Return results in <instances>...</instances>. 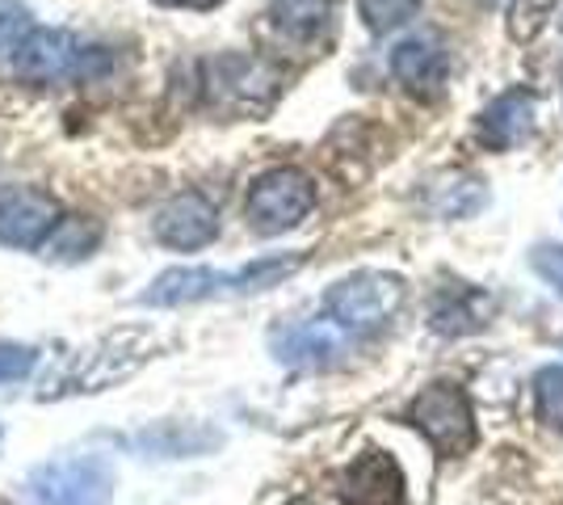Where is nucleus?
<instances>
[{
    "label": "nucleus",
    "mask_w": 563,
    "mask_h": 505,
    "mask_svg": "<svg viewBox=\"0 0 563 505\" xmlns=\"http://www.w3.org/2000/svg\"><path fill=\"white\" fill-rule=\"evenodd\" d=\"M140 447H143V451H156V455H168V459H177V455H202V451H207L202 442H186V433L177 430V426H161V430L143 433Z\"/></svg>",
    "instance_id": "nucleus-22"
},
{
    "label": "nucleus",
    "mask_w": 563,
    "mask_h": 505,
    "mask_svg": "<svg viewBox=\"0 0 563 505\" xmlns=\"http://www.w3.org/2000/svg\"><path fill=\"white\" fill-rule=\"evenodd\" d=\"M198 89L207 97V106L219 114H235V119H257L269 114L274 101L282 97V68H274L261 55H214L202 64V80Z\"/></svg>",
    "instance_id": "nucleus-3"
},
{
    "label": "nucleus",
    "mask_w": 563,
    "mask_h": 505,
    "mask_svg": "<svg viewBox=\"0 0 563 505\" xmlns=\"http://www.w3.org/2000/svg\"><path fill=\"white\" fill-rule=\"evenodd\" d=\"M34 34V18L22 0H0V64H9Z\"/></svg>",
    "instance_id": "nucleus-20"
},
{
    "label": "nucleus",
    "mask_w": 563,
    "mask_h": 505,
    "mask_svg": "<svg viewBox=\"0 0 563 505\" xmlns=\"http://www.w3.org/2000/svg\"><path fill=\"white\" fill-rule=\"evenodd\" d=\"M404 278L399 274H387V270H357L350 278L332 283L320 299V316H329L341 333H350L353 341L378 333L391 325V316L399 312L404 304Z\"/></svg>",
    "instance_id": "nucleus-4"
},
{
    "label": "nucleus",
    "mask_w": 563,
    "mask_h": 505,
    "mask_svg": "<svg viewBox=\"0 0 563 505\" xmlns=\"http://www.w3.org/2000/svg\"><path fill=\"white\" fill-rule=\"evenodd\" d=\"M106 237V228L97 223L93 216H64L59 219V228L47 237V244L38 249L43 257L59 265H76V262H89L97 253V244Z\"/></svg>",
    "instance_id": "nucleus-16"
},
{
    "label": "nucleus",
    "mask_w": 563,
    "mask_h": 505,
    "mask_svg": "<svg viewBox=\"0 0 563 505\" xmlns=\"http://www.w3.org/2000/svg\"><path fill=\"white\" fill-rule=\"evenodd\" d=\"M152 237L177 253H198L219 241V207L198 190L173 194L152 219Z\"/></svg>",
    "instance_id": "nucleus-10"
},
{
    "label": "nucleus",
    "mask_w": 563,
    "mask_h": 505,
    "mask_svg": "<svg viewBox=\"0 0 563 505\" xmlns=\"http://www.w3.org/2000/svg\"><path fill=\"white\" fill-rule=\"evenodd\" d=\"M353 337L341 333L329 316L320 320H299V325H282L269 333V350L274 359L286 366H303V371H324L350 354Z\"/></svg>",
    "instance_id": "nucleus-11"
},
{
    "label": "nucleus",
    "mask_w": 563,
    "mask_h": 505,
    "mask_svg": "<svg viewBox=\"0 0 563 505\" xmlns=\"http://www.w3.org/2000/svg\"><path fill=\"white\" fill-rule=\"evenodd\" d=\"M329 18L332 0H269V22L295 43H311L316 34H324Z\"/></svg>",
    "instance_id": "nucleus-17"
},
{
    "label": "nucleus",
    "mask_w": 563,
    "mask_h": 505,
    "mask_svg": "<svg viewBox=\"0 0 563 505\" xmlns=\"http://www.w3.org/2000/svg\"><path fill=\"white\" fill-rule=\"evenodd\" d=\"M156 4H168V9H214L223 0H156Z\"/></svg>",
    "instance_id": "nucleus-24"
},
{
    "label": "nucleus",
    "mask_w": 563,
    "mask_h": 505,
    "mask_svg": "<svg viewBox=\"0 0 563 505\" xmlns=\"http://www.w3.org/2000/svg\"><path fill=\"white\" fill-rule=\"evenodd\" d=\"M336 493L345 505H404V472L387 451H366L341 472Z\"/></svg>",
    "instance_id": "nucleus-13"
},
{
    "label": "nucleus",
    "mask_w": 563,
    "mask_h": 505,
    "mask_svg": "<svg viewBox=\"0 0 563 505\" xmlns=\"http://www.w3.org/2000/svg\"><path fill=\"white\" fill-rule=\"evenodd\" d=\"M534 413H539L542 426L551 430H563V366H542L534 375Z\"/></svg>",
    "instance_id": "nucleus-19"
},
{
    "label": "nucleus",
    "mask_w": 563,
    "mask_h": 505,
    "mask_svg": "<svg viewBox=\"0 0 563 505\" xmlns=\"http://www.w3.org/2000/svg\"><path fill=\"white\" fill-rule=\"evenodd\" d=\"M530 131H534V94H526V89L493 97V106H484V114H479V140L496 152L526 144Z\"/></svg>",
    "instance_id": "nucleus-15"
},
{
    "label": "nucleus",
    "mask_w": 563,
    "mask_h": 505,
    "mask_svg": "<svg viewBox=\"0 0 563 505\" xmlns=\"http://www.w3.org/2000/svg\"><path fill=\"white\" fill-rule=\"evenodd\" d=\"M560 25H563V22H560Z\"/></svg>",
    "instance_id": "nucleus-25"
},
{
    "label": "nucleus",
    "mask_w": 563,
    "mask_h": 505,
    "mask_svg": "<svg viewBox=\"0 0 563 505\" xmlns=\"http://www.w3.org/2000/svg\"><path fill=\"white\" fill-rule=\"evenodd\" d=\"M59 202L34 186H9L0 190V244L9 249H43L59 228Z\"/></svg>",
    "instance_id": "nucleus-9"
},
{
    "label": "nucleus",
    "mask_w": 563,
    "mask_h": 505,
    "mask_svg": "<svg viewBox=\"0 0 563 505\" xmlns=\"http://www.w3.org/2000/svg\"><path fill=\"white\" fill-rule=\"evenodd\" d=\"M357 13L371 34H391L421 13V0H357Z\"/></svg>",
    "instance_id": "nucleus-18"
},
{
    "label": "nucleus",
    "mask_w": 563,
    "mask_h": 505,
    "mask_svg": "<svg viewBox=\"0 0 563 505\" xmlns=\"http://www.w3.org/2000/svg\"><path fill=\"white\" fill-rule=\"evenodd\" d=\"M530 265H534V274H539L542 283H547V287H551L563 299V244H555V241L534 244V253H530Z\"/></svg>",
    "instance_id": "nucleus-23"
},
{
    "label": "nucleus",
    "mask_w": 563,
    "mask_h": 505,
    "mask_svg": "<svg viewBox=\"0 0 563 505\" xmlns=\"http://www.w3.org/2000/svg\"><path fill=\"white\" fill-rule=\"evenodd\" d=\"M311 211H316V182L295 165L265 168L244 198V219L261 237H282L299 228Z\"/></svg>",
    "instance_id": "nucleus-6"
},
{
    "label": "nucleus",
    "mask_w": 563,
    "mask_h": 505,
    "mask_svg": "<svg viewBox=\"0 0 563 505\" xmlns=\"http://www.w3.org/2000/svg\"><path fill=\"white\" fill-rule=\"evenodd\" d=\"M303 253H274L257 257L235 270H211V265H177L165 270L152 287L140 295L143 308H189V304H207V299H240V295H257V290L282 287L290 274H299Z\"/></svg>",
    "instance_id": "nucleus-1"
},
{
    "label": "nucleus",
    "mask_w": 563,
    "mask_h": 505,
    "mask_svg": "<svg viewBox=\"0 0 563 505\" xmlns=\"http://www.w3.org/2000/svg\"><path fill=\"white\" fill-rule=\"evenodd\" d=\"M147 350H152L147 329H118V333L97 337L93 345L76 350L64 362V371L55 375L51 392H43V400L47 396H76V392H106V387L122 384L152 359Z\"/></svg>",
    "instance_id": "nucleus-5"
},
{
    "label": "nucleus",
    "mask_w": 563,
    "mask_h": 505,
    "mask_svg": "<svg viewBox=\"0 0 563 505\" xmlns=\"http://www.w3.org/2000/svg\"><path fill=\"white\" fill-rule=\"evenodd\" d=\"M38 350L34 345H22V341H0V387L4 384H22L34 375V366H38Z\"/></svg>",
    "instance_id": "nucleus-21"
},
{
    "label": "nucleus",
    "mask_w": 563,
    "mask_h": 505,
    "mask_svg": "<svg viewBox=\"0 0 563 505\" xmlns=\"http://www.w3.org/2000/svg\"><path fill=\"white\" fill-rule=\"evenodd\" d=\"M34 505H110L114 468L101 455H64L38 463L25 481Z\"/></svg>",
    "instance_id": "nucleus-7"
},
{
    "label": "nucleus",
    "mask_w": 563,
    "mask_h": 505,
    "mask_svg": "<svg viewBox=\"0 0 563 505\" xmlns=\"http://www.w3.org/2000/svg\"><path fill=\"white\" fill-rule=\"evenodd\" d=\"M493 312L496 304L488 290L471 287V283H450L429 304V329L442 337H467L479 333L493 320Z\"/></svg>",
    "instance_id": "nucleus-14"
},
{
    "label": "nucleus",
    "mask_w": 563,
    "mask_h": 505,
    "mask_svg": "<svg viewBox=\"0 0 563 505\" xmlns=\"http://www.w3.org/2000/svg\"><path fill=\"white\" fill-rule=\"evenodd\" d=\"M408 426L429 438V447L438 455L459 459L475 447V409H471V396L459 384H429L424 392H417V400L408 405Z\"/></svg>",
    "instance_id": "nucleus-8"
},
{
    "label": "nucleus",
    "mask_w": 563,
    "mask_h": 505,
    "mask_svg": "<svg viewBox=\"0 0 563 505\" xmlns=\"http://www.w3.org/2000/svg\"><path fill=\"white\" fill-rule=\"evenodd\" d=\"M118 55L110 47L85 43L71 30H43L34 25V34L22 43V51L9 59L13 76L30 89H51V85H68V80H97V76L114 73Z\"/></svg>",
    "instance_id": "nucleus-2"
},
{
    "label": "nucleus",
    "mask_w": 563,
    "mask_h": 505,
    "mask_svg": "<svg viewBox=\"0 0 563 505\" xmlns=\"http://www.w3.org/2000/svg\"><path fill=\"white\" fill-rule=\"evenodd\" d=\"M387 68H391V76H396L408 94L438 97L442 89H446L450 55L438 34H412V39H404V43L391 47Z\"/></svg>",
    "instance_id": "nucleus-12"
}]
</instances>
